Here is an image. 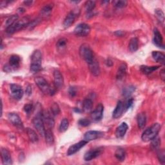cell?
<instances>
[{
  "label": "cell",
  "instance_id": "obj_5",
  "mask_svg": "<svg viewBox=\"0 0 165 165\" xmlns=\"http://www.w3.org/2000/svg\"><path fill=\"white\" fill-rule=\"evenodd\" d=\"M30 22L31 21L28 17H24L20 20H18V22H16L12 25L7 27L6 32L9 34H14V32H18V31L23 29V28L27 27L30 23Z\"/></svg>",
  "mask_w": 165,
  "mask_h": 165
},
{
  "label": "cell",
  "instance_id": "obj_30",
  "mask_svg": "<svg viewBox=\"0 0 165 165\" xmlns=\"http://www.w3.org/2000/svg\"><path fill=\"white\" fill-rule=\"evenodd\" d=\"M115 157L118 161L121 162L125 161L126 158V152L125 149L122 148H119L118 149H117L115 152Z\"/></svg>",
  "mask_w": 165,
  "mask_h": 165
},
{
  "label": "cell",
  "instance_id": "obj_23",
  "mask_svg": "<svg viewBox=\"0 0 165 165\" xmlns=\"http://www.w3.org/2000/svg\"><path fill=\"white\" fill-rule=\"evenodd\" d=\"M21 59L18 55H12L9 59V66L11 69H16L19 67Z\"/></svg>",
  "mask_w": 165,
  "mask_h": 165
},
{
  "label": "cell",
  "instance_id": "obj_41",
  "mask_svg": "<svg viewBox=\"0 0 165 165\" xmlns=\"http://www.w3.org/2000/svg\"><path fill=\"white\" fill-rule=\"evenodd\" d=\"M67 40L65 38H61L59 39L56 44V46L58 47V48L59 49H62L65 47V46L67 45Z\"/></svg>",
  "mask_w": 165,
  "mask_h": 165
},
{
  "label": "cell",
  "instance_id": "obj_17",
  "mask_svg": "<svg viewBox=\"0 0 165 165\" xmlns=\"http://www.w3.org/2000/svg\"><path fill=\"white\" fill-rule=\"evenodd\" d=\"M153 43L156 45L158 47L164 48L163 44V38L158 28H154L153 30Z\"/></svg>",
  "mask_w": 165,
  "mask_h": 165
},
{
  "label": "cell",
  "instance_id": "obj_8",
  "mask_svg": "<svg viewBox=\"0 0 165 165\" xmlns=\"http://www.w3.org/2000/svg\"><path fill=\"white\" fill-rule=\"evenodd\" d=\"M103 112H104V107L101 104H99L96 107L95 110L91 113V119L94 122H99L102 119Z\"/></svg>",
  "mask_w": 165,
  "mask_h": 165
},
{
  "label": "cell",
  "instance_id": "obj_29",
  "mask_svg": "<svg viewBox=\"0 0 165 165\" xmlns=\"http://www.w3.org/2000/svg\"><path fill=\"white\" fill-rule=\"evenodd\" d=\"M159 68V66H152V67H148V66H141L140 68V70L141 72L144 74L148 75L151 73H152L153 72L157 70Z\"/></svg>",
  "mask_w": 165,
  "mask_h": 165
},
{
  "label": "cell",
  "instance_id": "obj_44",
  "mask_svg": "<svg viewBox=\"0 0 165 165\" xmlns=\"http://www.w3.org/2000/svg\"><path fill=\"white\" fill-rule=\"evenodd\" d=\"M40 22H41V19H39V18H37L33 21H31L30 23L27 26V27L30 29H32L34 27L37 26L39 23Z\"/></svg>",
  "mask_w": 165,
  "mask_h": 165
},
{
  "label": "cell",
  "instance_id": "obj_49",
  "mask_svg": "<svg viewBox=\"0 0 165 165\" xmlns=\"http://www.w3.org/2000/svg\"><path fill=\"white\" fill-rule=\"evenodd\" d=\"M160 76L161 78V79H162V81H164V78H165V72H164V69H162V70L160 72Z\"/></svg>",
  "mask_w": 165,
  "mask_h": 165
},
{
  "label": "cell",
  "instance_id": "obj_25",
  "mask_svg": "<svg viewBox=\"0 0 165 165\" xmlns=\"http://www.w3.org/2000/svg\"><path fill=\"white\" fill-rule=\"evenodd\" d=\"M152 57L158 63L164 65L165 63V56L163 53L158 51H153L152 52Z\"/></svg>",
  "mask_w": 165,
  "mask_h": 165
},
{
  "label": "cell",
  "instance_id": "obj_20",
  "mask_svg": "<svg viewBox=\"0 0 165 165\" xmlns=\"http://www.w3.org/2000/svg\"><path fill=\"white\" fill-rule=\"evenodd\" d=\"M89 69L91 72V73L94 75V76H98L100 74V67L99 62L97 59H96L94 61L88 65Z\"/></svg>",
  "mask_w": 165,
  "mask_h": 165
},
{
  "label": "cell",
  "instance_id": "obj_43",
  "mask_svg": "<svg viewBox=\"0 0 165 165\" xmlns=\"http://www.w3.org/2000/svg\"><path fill=\"white\" fill-rule=\"evenodd\" d=\"M79 125L81 127H87L89 126L91 123V121L86 118H83V119H81L79 121H78Z\"/></svg>",
  "mask_w": 165,
  "mask_h": 165
},
{
  "label": "cell",
  "instance_id": "obj_24",
  "mask_svg": "<svg viewBox=\"0 0 165 165\" xmlns=\"http://www.w3.org/2000/svg\"><path fill=\"white\" fill-rule=\"evenodd\" d=\"M137 121H138V127L140 129L144 128V127H145L146 123H147V116H146L145 113L141 112L139 113L138 118H137Z\"/></svg>",
  "mask_w": 165,
  "mask_h": 165
},
{
  "label": "cell",
  "instance_id": "obj_37",
  "mask_svg": "<svg viewBox=\"0 0 165 165\" xmlns=\"http://www.w3.org/2000/svg\"><path fill=\"white\" fill-rule=\"evenodd\" d=\"M19 19V16L18 15H12V16H10V18H8L6 22H5V25L7 27H8L12 25L13 24H14L16 22H18Z\"/></svg>",
  "mask_w": 165,
  "mask_h": 165
},
{
  "label": "cell",
  "instance_id": "obj_47",
  "mask_svg": "<svg viewBox=\"0 0 165 165\" xmlns=\"http://www.w3.org/2000/svg\"><path fill=\"white\" fill-rule=\"evenodd\" d=\"M68 94L71 98H74L76 95V90L74 87H71L68 90Z\"/></svg>",
  "mask_w": 165,
  "mask_h": 165
},
{
  "label": "cell",
  "instance_id": "obj_9",
  "mask_svg": "<svg viewBox=\"0 0 165 165\" xmlns=\"http://www.w3.org/2000/svg\"><path fill=\"white\" fill-rule=\"evenodd\" d=\"M87 142H88V141H85V139L81 141L74 144H72V146H70L67 152V156H72V155H74V153H76V152H78V151H79L82 147H84L86 144H87Z\"/></svg>",
  "mask_w": 165,
  "mask_h": 165
},
{
  "label": "cell",
  "instance_id": "obj_7",
  "mask_svg": "<svg viewBox=\"0 0 165 165\" xmlns=\"http://www.w3.org/2000/svg\"><path fill=\"white\" fill-rule=\"evenodd\" d=\"M90 32V27L88 24L80 23L74 30V33L79 37H85Z\"/></svg>",
  "mask_w": 165,
  "mask_h": 165
},
{
  "label": "cell",
  "instance_id": "obj_3",
  "mask_svg": "<svg viewBox=\"0 0 165 165\" xmlns=\"http://www.w3.org/2000/svg\"><path fill=\"white\" fill-rule=\"evenodd\" d=\"M34 81L40 90L44 93L45 94L52 96L55 94L54 89L50 87L47 81L44 78L38 76L34 79Z\"/></svg>",
  "mask_w": 165,
  "mask_h": 165
},
{
  "label": "cell",
  "instance_id": "obj_14",
  "mask_svg": "<svg viewBox=\"0 0 165 165\" xmlns=\"http://www.w3.org/2000/svg\"><path fill=\"white\" fill-rule=\"evenodd\" d=\"M54 87L57 89L62 88L64 85V79L63 75H62L61 72L58 70H56L54 72Z\"/></svg>",
  "mask_w": 165,
  "mask_h": 165
},
{
  "label": "cell",
  "instance_id": "obj_33",
  "mask_svg": "<svg viewBox=\"0 0 165 165\" xmlns=\"http://www.w3.org/2000/svg\"><path fill=\"white\" fill-rule=\"evenodd\" d=\"M96 7V2L94 1H88L85 4V10L88 14H92L93 10Z\"/></svg>",
  "mask_w": 165,
  "mask_h": 165
},
{
  "label": "cell",
  "instance_id": "obj_27",
  "mask_svg": "<svg viewBox=\"0 0 165 165\" xmlns=\"http://www.w3.org/2000/svg\"><path fill=\"white\" fill-rule=\"evenodd\" d=\"M45 137L46 139V142L48 145H52L54 142V138L52 129H46Z\"/></svg>",
  "mask_w": 165,
  "mask_h": 165
},
{
  "label": "cell",
  "instance_id": "obj_21",
  "mask_svg": "<svg viewBox=\"0 0 165 165\" xmlns=\"http://www.w3.org/2000/svg\"><path fill=\"white\" fill-rule=\"evenodd\" d=\"M127 73V65L126 63H122L117 72V74H116V78L118 80L120 81L123 79L125 78L126 75Z\"/></svg>",
  "mask_w": 165,
  "mask_h": 165
},
{
  "label": "cell",
  "instance_id": "obj_31",
  "mask_svg": "<svg viewBox=\"0 0 165 165\" xmlns=\"http://www.w3.org/2000/svg\"><path fill=\"white\" fill-rule=\"evenodd\" d=\"M93 107V101L89 99H85L82 102V110L86 112H88L92 110Z\"/></svg>",
  "mask_w": 165,
  "mask_h": 165
},
{
  "label": "cell",
  "instance_id": "obj_46",
  "mask_svg": "<svg viewBox=\"0 0 165 165\" xmlns=\"http://www.w3.org/2000/svg\"><path fill=\"white\" fill-rule=\"evenodd\" d=\"M125 104V110L127 111V110H128L129 108H130L133 104V99H129L125 103H124Z\"/></svg>",
  "mask_w": 165,
  "mask_h": 165
},
{
  "label": "cell",
  "instance_id": "obj_13",
  "mask_svg": "<svg viewBox=\"0 0 165 165\" xmlns=\"http://www.w3.org/2000/svg\"><path fill=\"white\" fill-rule=\"evenodd\" d=\"M8 119L14 126L18 128H23V122L20 117L16 113H10L8 115Z\"/></svg>",
  "mask_w": 165,
  "mask_h": 165
},
{
  "label": "cell",
  "instance_id": "obj_1",
  "mask_svg": "<svg viewBox=\"0 0 165 165\" xmlns=\"http://www.w3.org/2000/svg\"><path fill=\"white\" fill-rule=\"evenodd\" d=\"M161 126L159 123H154L150 127L148 128L142 134L141 139L144 142H148L156 138L161 130Z\"/></svg>",
  "mask_w": 165,
  "mask_h": 165
},
{
  "label": "cell",
  "instance_id": "obj_16",
  "mask_svg": "<svg viewBox=\"0 0 165 165\" xmlns=\"http://www.w3.org/2000/svg\"><path fill=\"white\" fill-rule=\"evenodd\" d=\"M125 112L126 110L125 108V104H124L122 101H119L117 103L116 108L113 112L112 117L114 119H118L120 118L123 114V113Z\"/></svg>",
  "mask_w": 165,
  "mask_h": 165
},
{
  "label": "cell",
  "instance_id": "obj_40",
  "mask_svg": "<svg viewBox=\"0 0 165 165\" xmlns=\"http://www.w3.org/2000/svg\"><path fill=\"white\" fill-rule=\"evenodd\" d=\"M158 158L159 162L161 164H164L165 162V153L164 151L162 149H158Z\"/></svg>",
  "mask_w": 165,
  "mask_h": 165
},
{
  "label": "cell",
  "instance_id": "obj_36",
  "mask_svg": "<svg viewBox=\"0 0 165 165\" xmlns=\"http://www.w3.org/2000/svg\"><path fill=\"white\" fill-rule=\"evenodd\" d=\"M69 126V122L67 119L64 118L61 121V124L59 127V130L60 132H64L67 130Z\"/></svg>",
  "mask_w": 165,
  "mask_h": 165
},
{
  "label": "cell",
  "instance_id": "obj_32",
  "mask_svg": "<svg viewBox=\"0 0 165 165\" xmlns=\"http://www.w3.org/2000/svg\"><path fill=\"white\" fill-rule=\"evenodd\" d=\"M155 14H156V17L159 21V22L163 25L164 22V14L162 11V10L159 8L156 9L155 10Z\"/></svg>",
  "mask_w": 165,
  "mask_h": 165
},
{
  "label": "cell",
  "instance_id": "obj_51",
  "mask_svg": "<svg viewBox=\"0 0 165 165\" xmlns=\"http://www.w3.org/2000/svg\"><path fill=\"white\" fill-rule=\"evenodd\" d=\"M32 1H25V2H24V3H25L26 5H27V6L30 5L31 4H32Z\"/></svg>",
  "mask_w": 165,
  "mask_h": 165
},
{
  "label": "cell",
  "instance_id": "obj_11",
  "mask_svg": "<svg viewBox=\"0 0 165 165\" xmlns=\"http://www.w3.org/2000/svg\"><path fill=\"white\" fill-rule=\"evenodd\" d=\"M102 150H103V148H101V147L90 150L88 151L87 152H86V153L85 154L84 159L86 161H92V159H94L98 158V156H99L101 154Z\"/></svg>",
  "mask_w": 165,
  "mask_h": 165
},
{
  "label": "cell",
  "instance_id": "obj_10",
  "mask_svg": "<svg viewBox=\"0 0 165 165\" xmlns=\"http://www.w3.org/2000/svg\"><path fill=\"white\" fill-rule=\"evenodd\" d=\"M10 90H11L12 95L14 99L16 100H20L22 99L24 92L22 87L20 85L17 84H11V85H10Z\"/></svg>",
  "mask_w": 165,
  "mask_h": 165
},
{
  "label": "cell",
  "instance_id": "obj_35",
  "mask_svg": "<svg viewBox=\"0 0 165 165\" xmlns=\"http://www.w3.org/2000/svg\"><path fill=\"white\" fill-rule=\"evenodd\" d=\"M135 90L136 88L133 86H128L127 87L124 88L122 90V95L126 98L130 97L133 94V92L135 91Z\"/></svg>",
  "mask_w": 165,
  "mask_h": 165
},
{
  "label": "cell",
  "instance_id": "obj_28",
  "mask_svg": "<svg viewBox=\"0 0 165 165\" xmlns=\"http://www.w3.org/2000/svg\"><path fill=\"white\" fill-rule=\"evenodd\" d=\"M27 136L30 139V141L32 142H38L39 140L38 138V134L36 133V132L31 128H27Z\"/></svg>",
  "mask_w": 165,
  "mask_h": 165
},
{
  "label": "cell",
  "instance_id": "obj_19",
  "mask_svg": "<svg viewBox=\"0 0 165 165\" xmlns=\"http://www.w3.org/2000/svg\"><path fill=\"white\" fill-rule=\"evenodd\" d=\"M1 156L2 162L5 165H9L12 164V160L10 153L8 150L6 148H2L1 150Z\"/></svg>",
  "mask_w": 165,
  "mask_h": 165
},
{
  "label": "cell",
  "instance_id": "obj_34",
  "mask_svg": "<svg viewBox=\"0 0 165 165\" xmlns=\"http://www.w3.org/2000/svg\"><path fill=\"white\" fill-rule=\"evenodd\" d=\"M52 5H47L41 10V14L42 16L47 17L50 14L53 7Z\"/></svg>",
  "mask_w": 165,
  "mask_h": 165
},
{
  "label": "cell",
  "instance_id": "obj_26",
  "mask_svg": "<svg viewBox=\"0 0 165 165\" xmlns=\"http://www.w3.org/2000/svg\"><path fill=\"white\" fill-rule=\"evenodd\" d=\"M139 47V41L137 38H132L129 42L128 45V48L130 52H136L138 49Z\"/></svg>",
  "mask_w": 165,
  "mask_h": 165
},
{
  "label": "cell",
  "instance_id": "obj_50",
  "mask_svg": "<svg viewBox=\"0 0 165 165\" xmlns=\"http://www.w3.org/2000/svg\"><path fill=\"white\" fill-rule=\"evenodd\" d=\"M115 34L117 36H123L124 32H122V31H121V30H118V31H116V32H115Z\"/></svg>",
  "mask_w": 165,
  "mask_h": 165
},
{
  "label": "cell",
  "instance_id": "obj_42",
  "mask_svg": "<svg viewBox=\"0 0 165 165\" xmlns=\"http://www.w3.org/2000/svg\"><path fill=\"white\" fill-rule=\"evenodd\" d=\"M113 4H114V7L118 8H122L127 6V1H116L113 2Z\"/></svg>",
  "mask_w": 165,
  "mask_h": 165
},
{
  "label": "cell",
  "instance_id": "obj_39",
  "mask_svg": "<svg viewBox=\"0 0 165 165\" xmlns=\"http://www.w3.org/2000/svg\"><path fill=\"white\" fill-rule=\"evenodd\" d=\"M60 113V109L59 107L58 106V105L57 103L54 102V104H52V105L51 106V113L52 115L56 116L57 115H58L59 113Z\"/></svg>",
  "mask_w": 165,
  "mask_h": 165
},
{
  "label": "cell",
  "instance_id": "obj_2",
  "mask_svg": "<svg viewBox=\"0 0 165 165\" xmlns=\"http://www.w3.org/2000/svg\"><path fill=\"white\" fill-rule=\"evenodd\" d=\"M42 65V54L39 50H35L31 56L30 71L33 73L40 71Z\"/></svg>",
  "mask_w": 165,
  "mask_h": 165
},
{
  "label": "cell",
  "instance_id": "obj_48",
  "mask_svg": "<svg viewBox=\"0 0 165 165\" xmlns=\"http://www.w3.org/2000/svg\"><path fill=\"white\" fill-rule=\"evenodd\" d=\"M26 94L27 96H30L31 95V94H32V87H31L30 85H28L27 87L26 88Z\"/></svg>",
  "mask_w": 165,
  "mask_h": 165
},
{
  "label": "cell",
  "instance_id": "obj_6",
  "mask_svg": "<svg viewBox=\"0 0 165 165\" xmlns=\"http://www.w3.org/2000/svg\"><path fill=\"white\" fill-rule=\"evenodd\" d=\"M42 114V112H39L33 119L32 123L34 128L36 129V130L38 132L40 135L41 136L45 137L46 128L45 127Z\"/></svg>",
  "mask_w": 165,
  "mask_h": 165
},
{
  "label": "cell",
  "instance_id": "obj_12",
  "mask_svg": "<svg viewBox=\"0 0 165 165\" xmlns=\"http://www.w3.org/2000/svg\"><path fill=\"white\" fill-rule=\"evenodd\" d=\"M104 136V133L100 131L96 130H90L87 132L84 135V139L88 142L93 140H96L97 139L101 138Z\"/></svg>",
  "mask_w": 165,
  "mask_h": 165
},
{
  "label": "cell",
  "instance_id": "obj_4",
  "mask_svg": "<svg viewBox=\"0 0 165 165\" xmlns=\"http://www.w3.org/2000/svg\"><path fill=\"white\" fill-rule=\"evenodd\" d=\"M79 54L81 57L87 62L88 65L92 63L96 59L93 51L87 44H83L80 47Z\"/></svg>",
  "mask_w": 165,
  "mask_h": 165
},
{
  "label": "cell",
  "instance_id": "obj_18",
  "mask_svg": "<svg viewBox=\"0 0 165 165\" xmlns=\"http://www.w3.org/2000/svg\"><path fill=\"white\" fill-rule=\"evenodd\" d=\"M128 126L126 122H122L121 125L117 128L116 130V136L118 139H121L125 136V134L128 130Z\"/></svg>",
  "mask_w": 165,
  "mask_h": 165
},
{
  "label": "cell",
  "instance_id": "obj_45",
  "mask_svg": "<svg viewBox=\"0 0 165 165\" xmlns=\"http://www.w3.org/2000/svg\"><path fill=\"white\" fill-rule=\"evenodd\" d=\"M24 111L27 113L28 115L30 114L31 112L33 110V105L32 104H27L24 106Z\"/></svg>",
  "mask_w": 165,
  "mask_h": 165
},
{
  "label": "cell",
  "instance_id": "obj_22",
  "mask_svg": "<svg viewBox=\"0 0 165 165\" xmlns=\"http://www.w3.org/2000/svg\"><path fill=\"white\" fill-rule=\"evenodd\" d=\"M76 19V14L74 12H70L68 13V14L65 18L64 22H63V26L65 28H67L70 27L72 24L74 23V21Z\"/></svg>",
  "mask_w": 165,
  "mask_h": 165
},
{
  "label": "cell",
  "instance_id": "obj_38",
  "mask_svg": "<svg viewBox=\"0 0 165 165\" xmlns=\"http://www.w3.org/2000/svg\"><path fill=\"white\" fill-rule=\"evenodd\" d=\"M152 147L154 150H158L159 148L160 144H161V139L159 138H155L153 139L152 140Z\"/></svg>",
  "mask_w": 165,
  "mask_h": 165
},
{
  "label": "cell",
  "instance_id": "obj_15",
  "mask_svg": "<svg viewBox=\"0 0 165 165\" xmlns=\"http://www.w3.org/2000/svg\"><path fill=\"white\" fill-rule=\"evenodd\" d=\"M43 119L44 122V125H46L47 127V129H52L54 127V120L52 118V113L48 112H43Z\"/></svg>",
  "mask_w": 165,
  "mask_h": 165
}]
</instances>
